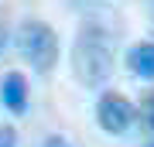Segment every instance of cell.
<instances>
[{
	"mask_svg": "<svg viewBox=\"0 0 154 147\" xmlns=\"http://www.w3.org/2000/svg\"><path fill=\"white\" fill-rule=\"evenodd\" d=\"M151 21H154V11H151Z\"/></svg>",
	"mask_w": 154,
	"mask_h": 147,
	"instance_id": "30bf717a",
	"label": "cell"
},
{
	"mask_svg": "<svg viewBox=\"0 0 154 147\" xmlns=\"http://www.w3.org/2000/svg\"><path fill=\"white\" fill-rule=\"evenodd\" d=\"M134 120H137V106L130 103L123 93H103L96 99V123H99V130L103 133H110V137H120L127 133L134 127Z\"/></svg>",
	"mask_w": 154,
	"mask_h": 147,
	"instance_id": "3957f363",
	"label": "cell"
},
{
	"mask_svg": "<svg viewBox=\"0 0 154 147\" xmlns=\"http://www.w3.org/2000/svg\"><path fill=\"white\" fill-rule=\"evenodd\" d=\"M0 147H17V130L11 123H0Z\"/></svg>",
	"mask_w": 154,
	"mask_h": 147,
	"instance_id": "52a82bcc",
	"label": "cell"
},
{
	"mask_svg": "<svg viewBox=\"0 0 154 147\" xmlns=\"http://www.w3.org/2000/svg\"><path fill=\"white\" fill-rule=\"evenodd\" d=\"M151 147H154V144H151Z\"/></svg>",
	"mask_w": 154,
	"mask_h": 147,
	"instance_id": "8fae6325",
	"label": "cell"
},
{
	"mask_svg": "<svg viewBox=\"0 0 154 147\" xmlns=\"http://www.w3.org/2000/svg\"><path fill=\"white\" fill-rule=\"evenodd\" d=\"M17 51H21V58L28 62L38 75H48V72L58 65L62 44H58V34H55L51 24L31 17V21H24L17 27Z\"/></svg>",
	"mask_w": 154,
	"mask_h": 147,
	"instance_id": "7a4b0ae2",
	"label": "cell"
},
{
	"mask_svg": "<svg viewBox=\"0 0 154 147\" xmlns=\"http://www.w3.org/2000/svg\"><path fill=\"white\" fill-rule=\"evenodd\" d=\"M116 48L103 24H82L72 41V72L89 89H103L113 75Z\"/></svg>",
	"mask_w": 154,
	"mask_h": 147,
	"instance_id": "6da1fadb",
	"label": "cell"
},
{
	"mask_svg": "<svg viewBox=\"0 0 154 147\" xmlns=\"http://www.w3.org/2000/svg\"><path fill=\"white\" fill-rule=\"evenodd\" d=\"M4 48H7V31L0 27V51H4Z\"/></svg>",
	"mask_w": 154,
	"mask_h": 147,
	"instance_id": "9c48e42d",
	"label": "cell"
},
{
	"mask_svg": "<svg viewBox=\"0 0 154 147\" xmlns=\"http://www.w3.org/2000/svg\"><path fill=\"white\" fill-rule=\"evenodd\" d=\"M140 123L147 127V130L154 133V89L147 96H144V103H140Z\"/></svg>",
	"mask_w": 154,
	"mask_h": 147,
	"instance_id": "8992f818",
	"label": "cell"
},
{
	"mask_svg": "<svg viewBox=\"0 0 154 147\" xmlns=\"http://www.w3.org/2000/svg\"><path fill=\"white\" fill-rule=\"evenodd\" d=\"M127 69H130V75L151 82V79H154V41L134 44V48L127 51Z\"/></svg>",
	"mask_w": 154,
	"mask_h": 147,
	"instance_id": "5b68a950",
	"label": "cell"
},
{
	"mask_svg": "<svg viewBox=\"0 0 154 147\" xmlns=\"http://www.w3.org/2000/svg\"><path fill=\"white\" fill-rule=\"evenodd\" d=\"M0 99L11 113H24L28 109V79L24 72H7L0 79Z\"/></svg>",
	"mask_w": 154,
	"mask_h": 147,
	"instance_id": "277c9868",
	"label": "cell"
},
{
	"mask_svg": "<svg viewBox=\"0 0 154 147\" xmlns=\"http://www.w3.org/2000/svg\"><path fill=\"white\" fill-rule=\"evenodd\" d=\"M41 147H72V144H69V137H65V133H48Z\"/></svg>",
	"mask_w": 154,
	"mask_h": 147,
	"instance_id": "ba28073f",
	"label": "cell"
}]
</instances>
